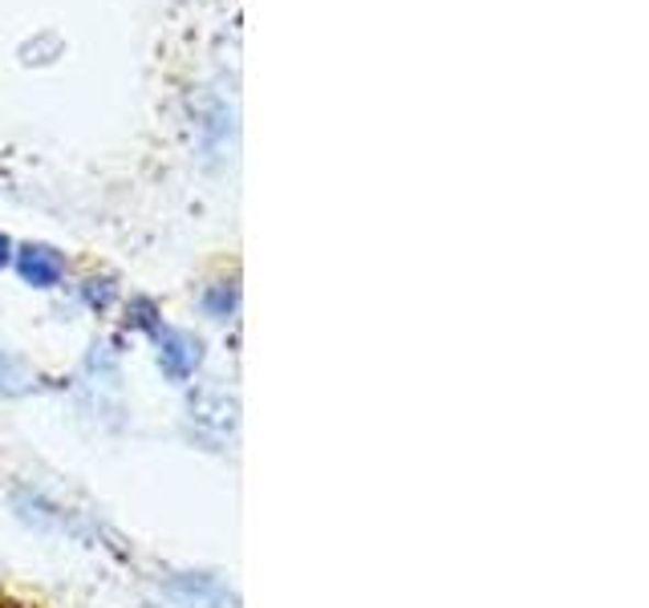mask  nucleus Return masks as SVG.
<instances>
[{
  "instance_id": "obj_1",
  "label": "nucleus",
  "mask_w": 649,
  "mask_h": 608,
  "mask_svg": "<svg viewBox=\"0 0 649 608\" xmlns=\"http://www.w3.org/2000/svg\"><path fill=\"white\" fill-rule=\"evenodd\" d=\"M16 268H21V277H25L29 284L49 289V284H57V280H61V272H66V260H61L54 248H41V244H37V248L21 251Z\"/></svg>"
},
{
  "instance_id": "obj_2",
  "label": "nucleus",
  "mask_w": 649,
  "mask_h": 608,
  "mask_svg": "<svg viewBox=\"0 0 649 608\" xmlns=\"http://www.w3.org/2000/svg\"><path fill=\"white\" fill-rule=\"evenodd\" d=\"M163 370L171 378H187L199 365V341L183 337V333H163Z\"/></svg>"
},
{
  "instance_id": "obj_3",
  "label": "nucleus",
  "mask_w": 649,
  "mask_h": 608,
  "mask_svg": "<svg viewBox=\"0 0 649 608\" xmlns=\"http://www.w3.org/2000/svg\"><path fill=\"white\" fill-rule=\"evenodd\" d=\"M21 373H16V365L9 358H4V353H0V390H4V394H21Z\"/></svg>"
},
{
  "instance_id": "obj_4",
  "label": "nucleus",
  "mask_w": 649,
  "mask_h": 608,
  "mask_svg": "<svg viewBox=\"0 0 649 608\" xmlns=\"http://www.w3.org/2000/svg\"><path fill=\"white\" fill-rule=\"evenodd\" d=\"M9 248H13V244H9V239L0 236V264H4V260H9Z\"/></svg>"
}]
</instances>
